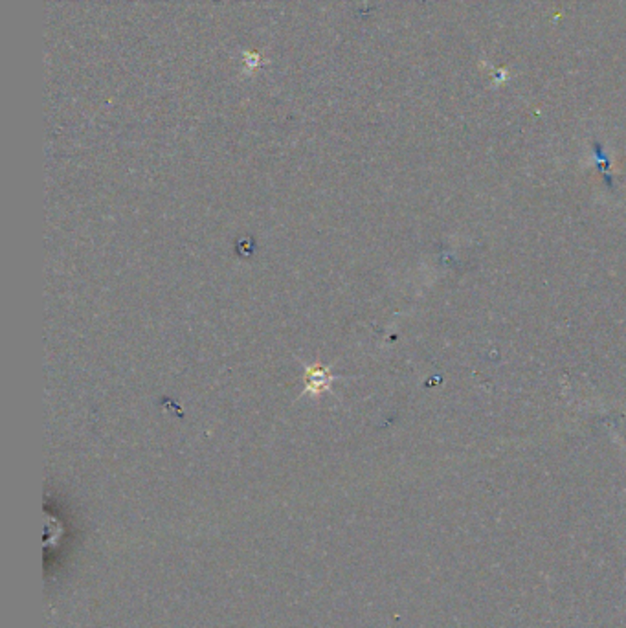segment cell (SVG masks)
<instances>
[{
	"instance_id": "cell-1",
	"label": "cell",
	"mask_w": 626,
	"mask_h": 628,
	"mask_svg": "<svg viewBox=\"0 0 626 628\" xmlns=\"http://www.w3.org/2000/svg\"><path fill=\"white\" fill-rule=\"evenodd\" d=\"M329 375L324 370H320L318 373H309V388L313 390H325L329 386Z\"/></svg>"
}]
</instances>
